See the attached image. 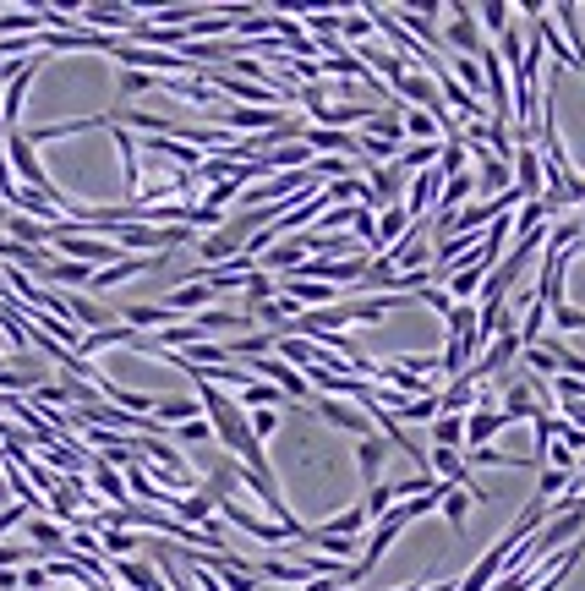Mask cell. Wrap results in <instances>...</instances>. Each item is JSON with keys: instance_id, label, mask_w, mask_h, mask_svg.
<instances>
[{"instance_id": "8", "label": "cell", "mask_w": 585, "mask_h": 591, "mask_svg": "<svg viewBox=\"0 0 585 591\" xmlns=\"http://www.w3.org/2000/svg\"><path fill=\"white\" fill-rule=\"evenodd\" d=\"M503 427H514L509 411H493V405H476L471 416H465V449H487Z\"/></svg>"}, {"instance_id": "39", "label": "cell", "mask_w": 585, "mask_h": 591, "mask_svg": "<svg viewBox=\"0 0 585 591\" xmlns=\"http://www.w3.org/2000/svg\"><path fill=\"white\" fill-rule=\"evenodd\" d=\"M345 591H356V586H345Z\"/></svg>"}, {"instance_id": "5", "label": "cell", "mask_w": 585, "mask_h": 591, "mask_svg": "<svg viewBox=\"0 0 585 591\" xmlns=\"http://www.w3.org/2000/svg\"><path fill=\"white\" fill-rule=\"evenodd\" d=\"M443 44H449V50H460L465 61H476V55L487 50V39H482V28H476V11H471V6H449V28H443Z\"/></svg>"}, {"instance_id": "9", "label": "cell", "mask_w": 585, "mask_h": 591, "mask_svg": "<svg viewBox=\"0 0 585 591\" xmlns=\"http://www.w3.org/2000/svg\"><path fill=\"white\" fill-rule=\"evenodd\" d=\"M192 247H197V258H203L208 269H225L230 258H241V230H236V225H230V230H214V236H197Z\"/></svg>"}, {"instance_id": "36", "label": "cell", "mask_w": 585, "mask_h": 591, "mask_svg": "<svg viewBox=\"0 0 585 591\" xmlns=\"http://www.w3.org/2000/svg\"><path fill=\"white\" fill-rule=\"evenodd\" d=\"M564 411H569V416H564V422H569V427H580V433H585V400H569V405H564Z\"/></svg>"}, {"instance_id": "10", "label": "cell", "mask_w": 585, "mask_h": 591, "mask_svg": "<svg viewBox=\"0 0 585 591\" xmlns=\"http://www.w3.org/2000/svg\"><path fill=\"white\" fill-rule=\"evenodd\" d=\"M159 307H165L170 318H175V312H192V318H197V312L214 307V291H208L203 280H192V274H186V285H175V291H170L165 301H159Z\"/></svg>"}, {"instance_id": "1", "label": "cell", "mask_w": 585, "mask_h": 591, "mask_svg": "<svg viewBox=\"0 0 585 591\" xmlns=\"http://www.w3.org/2000/svg\"><path fill=\"white\" fill-rule=\"evenodd\" d=\"M219 515H225V520H230V526H236V531H241V537L263 542V548H279V553H285V548H290V531H285V526H274V520H263V515H252V509H247V504H241V498H236V493H225V498H219Z\"/></svg>"}, {"instance_id": "21", "label": "cell", "mask_w": 585, "mask_h": 591, "mask_svg": "<svg viewBox=\"0 0 585 591\" xmlns=\"http://www.w3.org/2000/svg\"><path fill=\"white\" fill-rule=\"evenodd\" d=\"M438 509H443V520H449L454 531H465V515H471V493H460V488H449V482H443V488H438Z\"/></svg>"}, {"instance_id": "17", "label": "cell", "mask_w": 585, "mask_h": 591, "mask_svg": "<svg viewBox=\"0 0 585 591\" xmlns=\"http://www.w3.org/2000/svg\"><path fill=\"white\" fill-rule=\"evenodd\" d=\"M170 312L165 307H159V301H137V307H132V301H126V329H137V334H143V329H170Z\"/></svg>"}, {"instance_id": "15", "label": "cell", "mask_w": 585, "mask_h": 591, "mask_svg": "<svg viewBox=\"0 0 585 591\" xmlns=\"http://www.w3.org/2000/svg\"><path fill=\"white\" fill-rule=\"evenodd\" d=\"M301 143H307V148H323L329 159L356 154V132H329V126H307V132H301Z\"/></svg>"}, {"instance_id": "7", "label": "cell", "mask_w": 585, "mask_h": 591, "mask_svg": "<svg viewBox=\"0 0 585 591\" xmlns=\"http://www.w3.org/2000/svg\"><path fill=\"white\" fill-rule=\"evenodd\" d=\"M110 115V110H104ZM104 132H110V143H115V154H121V187H126V203H132L137 192H143V154H137V137L126 132V126H104Z\"/></svg>"}, {"instance_id": "28", "label": "cell", "mask_w": 585, "mask_h": 591, "mask_svg": "<svg viewBox=\"0 0 585 591\" xmlns=\"http://www.w3.org/2000/svg\"><path fill=\"white\" fill-rule=\"evenodd\" d=\"M471 329H476V301H454V312L443 318V334H449V340H465Z\"/></svg>"}, {"instance_id": "6", "label": "cell", "mask_w": 585, "mask_h": 591, "mask_svg": "<svg viewBox=\"0 0 585 591\" xmlns=\"http://www.w3.org/2000/svg\"><path fill=\"white\" fill-rule=\"evenodd\" d=\"M312 405H318V416L334 427V433H350L361 444V438H372V422L361 416V405H350V400H329V394H312Z\"/></svg>"}, {"instance_id": "25", "label": "cell", "mask_w": 585, "mask_h": 591, "mask_svg": "<svg viewBox=\"0 0 585 591\" xmlns=\"http://www.w3.org/2000/svg\"><path fill=\"white\" fill-rule=\"evenodd\" d=\"M93 542H99V553H110V564H115V559H132V548L143 537H137V531H99Z\"/></svg>"}, {"instance_id": "24", "label": "cell", "mask_w": 585, "mask_h": 591, "mask_svg": "<svg viewBox=\"0 0 585 591\" xmlns=\"http://www.w3.org/2000/svg\"><path fill=\"white\" fill-rule=\"evenodd\" d=\"M465 170H471V154H465L460 137H449V143L438 148V176L449 181V176H465Z\"/></svg>"}, {"instance_id": "13", "label": "cell", "mask_w": 585, "mask_h": 591, "mask_svg": "<svg viewBox=\"0 0 585 591\" xmlns=\"http://www.w3.org/2000/svg\"><path fill=\"white\" fill-rule=\"evenodd\" d=\"M361 137H378V143L400 148L405 143V126H400V104H383V110L367 115V126H361Z\"/></svg>"}, {"instance_id": "29", "label": "cell", "mask_w": 585, "mask_h": 591, "mask_svg": "<svg viewBox=\"0 0 585 591\" xmlns=\"http://www.w3.org/2000/svg\"><path fill=\"white\" fill-rule=\"evenodd\" d=\"M318 531H329V537H350L356 542L361 531H367V515H361V509H345V515H334V520H323Z\"/></svg>"}, {"instance_id": "34", "label": "cell", "mask_w": 585, "mask_h": 591, "mask_svg": "<svg viewBox=\"0 0 585 591\" xmlns=\"http://www.w3.org/2000/svg\"><path fill=\"white\" fill-rule=\"evenodd\" d=\"M170 433H175V444H208L214 427H208V416H197V422H181V427H170Z\"/></svg>"}, {"instance_id": "2", "label": "cell", "mask_w": 585, "mask_h": 591, "mask_svg": "<svg viewBox=\"0 0 585 591\" xmlns=\"http://www.w3.org/2000/svg\"><path fill=\"white\" fill-rule=\"evenodd\" d=\"M405 531H411V515H405L400 504H394V509H389V515H383V520H372L367 542H361V564H356V570H361V581H367V575L378 570V564H383V553H389L394 542L405 537Z\"/></svg>"}, {"instance_id": "11", "label": "cell", "mask_w": 585, "mask_h": 591, "mask_svg": "<svg viewBox=\"0 0 585 591\" xmlns=\"http://www.w3.org/2000/svg\"><path fill=\"white\" fill-rule=\"evenodd\" d=\"M465 203H476V176H471V170H465V176H449V181H443L438 208H432L427 219H449V214H460Z\"/></svg>"}, {"instance_id": "26", "label": "cell", "mask_w": 585, "mask_h": 591, "mask_svg": "<svg viewBox=\"0 0 585 591\" xmlns=\"http://www.w3.org/2000/svg\"><path fill=\"white\" fill-rule=\"evenodd\" d=\"M509 17H514V6H503V0H487V6L476 11V28H487L493 39H503V33H509Z\"/></svg>"}, {"instance_id": "32", "label": "cell", "mask_w": 585, "mask_h": 591, "mask_svg": "<svg viewBox=\"0 0 585 591\" xmlns=\"http://www.w3.org/2000/svg\"><path fill=\"white\" fill-rule=\"evenodd\" d=\"M247 433L257 444H268V438L279 433V411H247Z\"/></svg>"}, {"instance_id": "19", "label": "cell", "mask_w": 585, "mask_h": 591, "mask_svg": "<svg viewBox=\"0 0 585 591\" xmlns=\"http://www.w3.org/2000/svg\"><path fill=\"white\" fill-rule=\"evenodd\" d=\"M542 323H547V301H536V296H525V318H520V345L531 351V345H542Z\"/></svg>"}, {"instance_id": "18", "label": "cell", "mask_w": 585, "mask_h": 591, "mask_svg": "<svg viewBox=\"0 0 585 591\" xmlns=\"http://www.w3.org/2000/svg\"><path fill=\"white\" fill-rule=\"evenodd\" d=\"M400 126H405V143H438V121H432L427 110L400 104Z\"/></svg>"}, {"instance_id": "38", "label": "cell", "mask_w": 585, "mask_h": 591, "mask_svg": "<svg viewBox=\"0 0 585 591\" xmlns=\"http://www.w3.org/2000/svg\"><path fill=\"white\" fill-rule=\"evenodd\" d=\"M301 591H339V581H307Z\"/></svg>"}, {"instance_id": "3", "label": "cell", "mask_w": 585, "mask_h": 591, "mask_svg": "<svg viewBox=\"0 0 585 591\" xmlns=\"http://www.w3.org/2000/svg\"><path fill=\"white\" fill-rule=\"evenodd\" d=\"M203 83L214 88L219 99H225V94L247 99L252 110H279V104H285V99H279V88H274V83H241V77H230V72H208ZM285 110H290V104H285Z\"/></svg>"}, {"instance_id": "23", "label": "cell", "mask_w": 585, "mask_h": 591, "mask_svg": "<svg viewBox=\"0 0 585 591\" xmlns=\"http://www.w3.org/2000/svg\"><path fill=\"white\" fill-rule=\"evenodd\" d=\"M432 449H465V416H432Z\"/></svg>"}, {"instance_id": "14", "label": "cell", "mask_w": 585, "mask_h": 591, "mask_svg": "<svg viewBox=\"0 0 585 591\" xmlns=\"http://www.w3.org/2000/svg\"><path fill=\"white\" fill-rule=\"evenodd\" d=\"M383 460H389V438L372 433V438H361V444H356V466H361V482H367V488H372V482H383Z\"/></svg>"}, {"instance_id": "20", "label": "cell", "mask_w": 585, "mask_h": 591, "mask_svg": "<svg viewBox=\"0 0 585 591\" xmlns=\"http://www.w3.org/2000/svg\"><path fill=\"white\" fill-rule=\"evenodd\" d=\"M241 291H247V318H252L257 307H268V301L279 296V280H274V274H263V269H252V274H247V285H241Z\"/></svg>"}, {"instance_id": "12", "label": "cell", "mask_w": 585, "mask_h": 591, "mask_svg": "<svg viewBox=\"0 0 585 591\" xmlns=\"http://www.w3.org/2000/svg\"><path fill=\"white\" fill-rule=\"evenodd\" d=\"M88 477H93V488H99V498H110V509H126L132 504V493H126V477L115 466H104L99 455L88 460Z\"/></svg>"}, {"instance_id": "35", "label": "cell", "mask_w": 585, "mask_h": 591, "mask_svg": "<svg viewBox=\"0 0 585 591\" xmlns=\"http://www.w3.org/2000/svg\"><path fill=\"white\" fill-rule=\"evenodd\" d=\"M416 307H432L438 318H449L454 301H449V291H443V285H427V291H416Z\"/></svg>"}, {"instance_id": "22", "label": "cell", "mask_w": 585, "mask_h": 591, "mask_svg": "<svg viewBox=\"0 0 585 591\" xmlns=\"http://www.w3.org/2000/svg\"><path fill=\"white\" fill-rule=\"evenodd\" d=\"M438 165V143H405V154H394V165L389 170H432Z\"/></svg>"}, {"instance_id": "30", "label": "cell", "mask_w": 585, "mask_h": 591, "mask_svg": "<svg viewBox=\"0 0 585 591\" xmlns=\"http://www.w3.org/2000/svg\"><path fill=\"white\" fill-rule=\"evenodd\" d=\"M372 17L367 11H339V39H350V50H356V39H372Z\"/></svg>"}, {"instance_id": "16", "label": "cell", "mask_w": 585, "mask_h": 591, "mask_svg": "<svg viewBox=\"0 0 585 591\" xmlns=\"http://www.w3.org/2000/svg\"><path fill=\"white\" fill-rule=\"evenodd\" d=\"M405 230H411V214H405V203H394V208H383L378 214V258L383 252H394L405 241Z\"/></svg>"}, {"instance_id": "37", "label": "cell", "mask_w": 585, "mask_h": 591, "mask_svg": "<svg viewBox=\"0 0 585 591\" xmlns=\"http://www.w3.org/2000/svg\"><path fill=\"white\" fill-rule=\"evenodd\" d=\"M22 586V570H0V591H17Z\"/></svg>"}, {"instance_id": "31", "label": "cell", "mask_w": 585, "mask_h": 591, "mask_svg": "<svg viewBox=\"0 0 585 591\" xmlns=\"http://www.w3.org/2000/svg\"><path fill=\"white\" fill-rule=\"evenodd\" d=\"M39 280H55V285H88V280H93V269H83V263H66V258H55L50 269L39 274Z\"/></svg>"}, {"instance_id": "33", "label": "cell", "mask_w": 585, "mask_h": 591, "mask_svg": "<svg viewBox=\"0 0 585 591\" xmlns=\"http://www.w3.org/2000/svg\"><path fill=\"white\" fill-rule=\"evenodd\" d=\"M547 318H553V329H564V334L585 329V312H580V307H569V301H558V307H547Z\"/></svg>"}, {"instance_id": "4", "label": "cell", "mask_w": 585, "mask_h": 591, "mask_svg": "<svg viewBox=\"0 0 585 591\" xmlns=\"http://www.w3.org/2000/svg\"><path fill=\"white\" fill-rule=\"evenodd\" d=\"M509 170H514V192L525 197V203H536L547 187V170H542V148L536 143H514V159H509Z\"/></svg>"}, {"instance_id": "27", "label": "cell", "mask_w": 585, "mask_h": 591, "mask_svg": "<svg viewBox=\"0 0 585 591\" xmlns=\"http://www.w3.org/2000/svg\"><path fill=\"white\" fill-rule=\"evenodd\" d=\"M350 236L367 241V258H378V214H372V208H356V214H350Z\"/></svg>"}]
</instances>
